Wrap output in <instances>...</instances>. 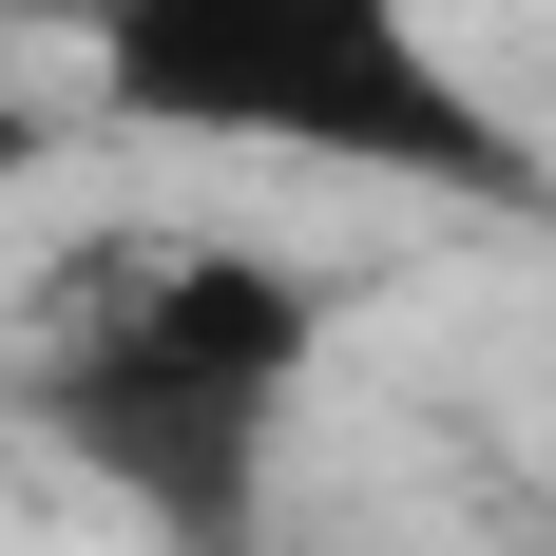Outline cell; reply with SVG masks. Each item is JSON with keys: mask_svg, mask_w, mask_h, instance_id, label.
Segmentation results:
<instances>
[{"mask_svg": "<svg viewBox=\"0 0 556 556\" xmlns=\"http://www.w3.org/2000/svg\"><path fill=\"white\" fill-rule=\"evenodd\" d=\"M154 556H250V538H154Z\"/></svg>", "mask_w": 556, "mask_h": 556, "instance_id": "cell-4", "label": "cell"}, {"mask_svg": "<svg viewBox=\"0 0 556 556\" xmlns=\"http://www.w3.org/2000/svg\"><path fill=\"white\" fill-rule=\"evenodd\" d=\"M307 269L288 250H230V230H135V250H97V269L58 288L39 365H20V403H39V442L97 480V500H135L154 538H250V480H269L288 403H307Z\"/></svg>", "mask_w": 556, "mask_h": 556, "instance_id": "cell-2", "label": "cell"}, {"mask_svg": "<svg viewBox=\"0 0 556 556\" xmlns=\"http://www.w3.org/2000/svg\"><path fill=\"white\" fill-rule=\"evenodd\" d=\"M58 173V135H39V97H0V230H20V192Z\"/></svg>", "mask_w": 556, "mask_h": 556, "instance_id": "cell-3", "label": "cell"}, {"mask_svg": "<svg viewBox=\"0 0 556 556\" xmlns=\"http://www.w3.org/2000/svg\"><path fill=\"white\" fill-rule=\"evenodd\" d=\"M77 58L173 154H288L345 192H442V212L538 192V135L480 97L442 0H77Z\"/></svg>", "mask_w": 556, "mask_h": 556, "instance_id": "cell-1", "label": "cell"}]
</instances>
